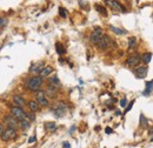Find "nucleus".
<instances>
[{
  "label": "nucleus",
  "instance_id": "f257e3e1",
  "mask_svg": "<svg viewBox=\"0 0 153 148\" xmlns=\"http://www.w3.org/2000/svg\"><path fill=\"white\" fill-rule=\"evenodd\" d=\"M44 84V80L41 76H31L25 84L26 90H28L30 92H38Z\"/></svg>",
  "mask_w": 153,
  "mask_h": 148
},
{
  "label": "nucleus",
  "instance_id": "f03ea898",
  "mask_svg": "<svg viewBox=\"0 0 153 148\" xmlns=\"http://www.w3.org/2000/svg\"><path fill=\"white\" fill-rule=\"evenodd\" d=\"M66 112H67V105H66L65 102L60 101V102H57L53 107V113L58 116V117H61L66 114Z\"/></svg>",
  "mask_w": 153,
  "mask_h": 148
},
{
  "label": "nucleus",
  "instance_id": "7ed1b4c3",
  "mask_svg": "<svg viewBox=\"0 0 153 148\" xmlns=\"http://www.w3.org/2000/svg\"><path fill=\"white\" fill-rule=\"evenodd\" d=\"M11 114L18 119L19 121H23L25 119H27V113H25V111L23 110L21 107H18V106H14L11 108Z\"/></svg>",
  "mask_w": 153,
  "mask_h": 148
},
{
  "label": "nucleus",
  "instance_id": "20e7f679",
  "mask_svg": "<svg viewBox=\"0 0 153 148\" xmlns=\"http://www.w3.org/2000/svg\"><path fill=\"white\" fill-rule=\"evenodd\" d=\"M4 123L9 127V128H14V129H18L19 127H20V121H19L18 119H15V117L11 114V115H7L4 117Z\"/></svg>",
  "mask_w": 153,
  "mask_h": 148
},
{
  "label": "nucleus",
  "instance_id": "39448f33",
  "mask_svg": "<svg viewBox=\"0 0 153 148\" xmlns=\"http://www.w3.org/2000/svg\"><path fill=\"white\" fill-rule=\"evenodd\" d=\"M1 140L3 141H9V140H13V139H15L17 137V129H14V128H9V127H7L6 129L3 132V134H1Z\"/></svg>",
  "mask_w": 153,
  "mask_h": 148
},
{
  "label": "nucleus",
  "instance_id": "423d86ee",
  "mask_svg": "<svg viewBox=\"0 0 153 148\" xmlns=\"http://www.w3.org/2000/svg\"><path fill=\"white\" fill-rule=\"evenodd\" d=\"M37 102L39 104V106H43V107H47L50 105V101H49V98L46 96L45 92L44 91H38L37 92Z\"/></svg>",
  "mask_w": 153,
  "mask_h": 148
},
{
  "label": "nucleus",
  "instance_id": "0eeeda50",
  "mask_svg": "<svg viewBox=\"0 0 153 148\" xmlns=\"http://www.w3.org/2000/svg\"><path fill=\"white\" fill-rule=\"evenodd\" d=\"M102 35H104V34H102V29H101L100 27L95 28L94 31L91 33V35H90V41H91L92 44H94V45H97V44L99 42V40L101 39Z\"/></svg>",
  "mask_w": 153,
  "mask_h": 148
},
{
  "label": "nucleus",
  "instance_id": "6e6552de",
  "mask_svg": "<svg viewBox=\"0 0 153 148\" xmlns=\"http://www.w3.org/2000/svg\"><path fill=\"white\" fill-rule=\"evenodd\" d=\"M105 3H106V5H108L112 9H114V11L126 12V8L124 7L119 1H117V0H105Z\"/></svg>",
  "mask_w": 153,
  "mask_h": 148
},
{
  "label": "nucleus",
  "instance_id": "1a4fd4ad",
  "mask_svg": "<svg viewBox=\"0 0 153 148\" xmlns=\"http://www.w3.org/2000/svg\"><path fill=\"white\" fill-rule=\"evenodd\" d=\"M110 45H111V39H110V37H108V35H106V34H104V35L101 37V39L99 40V42L97 44L98 48H99V49H101V51H104V49L108 48V47H110Z\"/></svg>",
  "mask_w": 153,
  "mask_h": 148
},
{
  "label": "nucleus",
  "instance_id": "9d476101",
  "mask_svg": "<svg viewBox=\"0 0 153 148\" xmlns=\"http://www.w3.org/2000/svg\"><path fill=\"white\" fill-rule=\"evenodd\" d=\"M58 90H59V88H57L55 86L49 84V85L46 86V88H45V91H44V92H45V94H46L47 98L54 99V98L57 96V93H58Z\"/></svg>",
  "mask_w": 153,
  "mask_h": 148
},
{
  "label": "nucleus",
  "instance_id": "9b49d317",
  "mask_svg": "<svg viewBox=\"0 0 153 148\" xmlns=\"http://www.w3.org/2000/svg\"><path fill=\"white\" fill-rule=\"evenodd\" d=\"M140 62H141V55H139V54L132 55V56H130V58L127 59V60H126V65L130 66V67L139 66Z\"/></svg>",
  "mask_w": 153,
  "mask_h": 148
},
{
  "label": "nucleus",
  "instance_id": "f8f14e48",
  "mask_svg": "<svg viewBox=\"0 0 153 148\" xmlns=\"http://www.w3.org/2000/svg\"><path fill=\"white\" fill-rule=\"evenodd\" d=\"M147 72H148V67L147 66H139L137 70H136V75L137 78L139 79H144L146 75H147Z\"/></svg>",
  "mask_w": 153,
  "mask_h": 148
},
{
  "label": "nucleus",
  "instance_id": "ddd939ff",
  "mask_svg": "<svg viewBox=\"0 0 153 148\" xmlns=\"http://www.w3.org/2000/svg\"><path fill=\"white\" fill-rule=\"evenodd\" d=\"M45 66H44V62H37V64H33L32 66H31V68H30V73H32V74H40V72H41V70L44 68Z\"/></svg>",
  "mask_w": 153,
  "mask_h": 148
},
{
  "label": "nucleus",
  "instance_id": "4468645a",
  "mask_svg": "<svg viewBox=\"0 0 153 148\" xmlns=\"http://www.w3.org/2000/svg\"><path fill=\"white\" fill-rule=\"evenodd\" d=\"M13 104H14L15 106H18V107L24 108V106L26 105V101H25V99H24L21 95L17 94V95L13 96Z\"/></svg>",
  "mask_w": 153,
  "mask_h": 148
},
{
  "label": "nucleus",
  "instance_id": "2eb2a0df",
  "mask_svg": "<svg viewBox=\"0 0 153 148\" xmlns=\"http://www.w3.org/2000/svg\"><path fill=\"white\" fill-rule=\"evenodd\" d=\"M49 84L55 86L57 88H60V87H61V82H60L59 78L57 76V75H54V76H50V78H49Z\"/></svg>",
  "mask_w": 153,
  "mask_h": 148
},
{
  "label": "nucleus",
  "instance_id": "dca6fc26",
  "mask_svg": "<svg viewBox=\"0 0 153 148\" xmlns=\"http://www.w3.org/2000/svg\"><path fill=\"white\" fill-rule=\"evenodd\" d=\"M53 72V68H52V66H45L43 70H41V72H40V76L41 78H45V76H49L51 73Z\"/></svg>",
  "mask_w": 153,
  "mask_h": 148
},
{
  "label": "nucleus",
  "instance_id": "f3484780",
  "mask_svg": "<svg viewBox=\"0 0 153 148\" xmlns=\"http://www.w3.org/2000/svg\"><path fill=\"white\" fill-rule=\"evenodd\" d=\"M27 106H28V108H30V111L33 112V113H35L37 111H39V107H40L39 104H38L37 101H28Z\"/></svg>",
  "mask_w": 153,
  "mask_h": 148
},
{
  "label": "nucleus",
  "instance_id": "a211bd4d",
  "mask_svg": "<svg viewBox=\"0 0 153 148\" xmlns=\"http://www.w3.org/2000/svg\"><path fill=\"white\" fill-rule=\"evenodd\" d=\"M151 58H152V53H145L141 55V61L144 64H148L151 61Z\"/></svg>",
  "mask_w": 153,
  "mask_h": 148
},
{
  "label": "nucleus",
  "instance_id": "6ab92c4d",
  "mask_svg": "<svg viewBox=\"0 0 153 148\" xmlns=\"http://www.w3.org/2000/svg\"><path fill=\"white\" fill-rule=\"evenodd\" d=\"M152 88H153V80L146 82V90L144 91V94H145V95H148V94L152 92Z\"/></svg>",
  "mask_w": 153,
  "mask_h": 148
},
{
  "label": "nucleus",
  "instance_id": "aec40b11",
  "mask_svg": "<svg viewBox=\"0 0 153 148\" xmlns=\"http://www.w3.org/2000/svg\"><path fill=\"white\" fill-rule=\"evenodd\" d=\"M95 9H97V11L100 13V14H102L104 17H106L107 15V12H106V8H105L104 6H100V5H95Z\"/></svg>",
  "mask_w": 153,
  "mask_h": 148
},
{
  "label": "nucleus",
  "instance_id": "412c9836",
  "mask_svg": "<svg viewBox=\"0 0 153 148\" xmlns=\"http://www.w3.org/2000/svg\"><path fill=\"white\" fill-rule=\"evenodd\" d=\"M110 28L112 29V32H114L118 35H122V34H126V31H122V29L118 28V27H114V26H110Z\"/></svg>",
  "mask_w": 153,
  "mask_h": 148
},
{
  "label": "nucleus",
  "instance_id": "4be33fe9",
  "mask_svg": "<svg viewBox=\"0 0 153 148\" xmlns=\"http://www.w3.org/2000/svg\"><path fill=\"white\" fill-rule=\"evenodd\" d=\"M55 47H57V52H58V54H65V52H66V49L64 48V46L60 44V42H57L55 44Z\"/></svg>",
  "mask_w": 153,
  "mask_h": 148
},
{
  "label": "nucleus",
  "instance_id": "5701e85b",
  "mask_svg": "<svg viewBox=\"0 0 153 148\" xmlns=\"http://www.w3.org/2000/svg\"><path fill=\"white\" fill-rule=\"evenodd\" d=\"M55 128H57L55 122H46L45 123V129L46 131H54Z\"/></svg>",
  "mask_w": 153,
  "mask_h": 148
},
{
  "label": "nucleus",
  "instance_id": "b1692460",
  "mask_svg": "<svg viewBox=\"0 0 153 148\" xmlns=\"http://www.w3.org/2000/svg\"><path fill=\"white\" fill-rule=\"evenodd\" d=\"M30 122H31V121L28 120V119H25V120L20 121V128H21V129H27V128L30 127V125H31Z\"/></svg>",
  "mask_w": 153,
  "mask_h": 148
},
{
  "label": "nucleus",
  "instance_id": "393cba45",
  "mask_svg": "<svg viewBox=\"0 0 153 148\" xmlns=\"http://www.w3.org/2000/svg\"><path fill=\"white\" fill-rule=\"evenodd\" d=\"M140 120H141V122H140V123H141V127H142V128H146V127L148 126V121H146L145 116L142 115V114L140 115Z\"/></svg>",
  "mask_w": 153,
  "mask_h": 148
},
{
  "label": "nucleus",
  "instance_id": "a878e982",
  "mask_svg": "<svg viewBox=\"0 0 153 148\" xmlns=\"http://www.w3.org/2000/svg\"><path fill=\"white\" fill-rule=\"evenodd\" d=\"M59 14H60L61 18H66V17H67V12H66V9L63 8V7L59 8Z\"/></svg>",
  "mask_w": 153,
  "mask_h": 148
},
{
  "label": "nucleus",
  "instance_id": "bb28decb",
  "mask_svg": "<svg viewBox=\"0 0 153 148\" xmlns=\"http://www.w3.org/2000/svg\"><path fill=\"white\" fill-rule=\"evenodd\" d=\"M136 42H137V39L132 37V38H130V40H128V46L130 47H133V46L136 45Z\"/></svg>",
  "mask_w": 153,
  "mask_h": 148
},
{
  "label": "nucleus",
  "instance_id": "cd10ccee",
  "mask_svg": "<svg viewBox=\"0 0 153 148\" xmlns=\"http://www.w3.org/2000/svg\"><path fill=\"white\" fill-rule=\"evenodd\" d=\"M126 105H127V100H126V99L125 98L121 99V100H120V106L121 107H126Z\"/></svg>",
  "mask_w": 153,
  "mask_h": 148
},
{
  "label": "nucleus",
  "instance_id": "c85d7f7f",
  "mask_svg": "<svg viewBox=\"0 0 153 148\" xmlns=\"http://www.w3.org/2000/svg\"><path fill=\"white\" fill-rule=\"evenodd\" d=\"M133 104H134V100H132V101L130 102V105L126 107V110H125V113H127V112L131 110V108H132V106H133Z\"/></svg>",
  "mask_w": 153,
  "mask_h": 148
},
{
  "label": "nucleus",
  "instance_id": "c756f323",
  "mask_svg": "<svg viewBox=\"0 0 153 148\" xmlns=\"http://www.w3.org/2000/svg\"><path fill=\"white\" fill-rule=\"evenodd\" d=\"M35 141V136H32V137H30V140H28V142L30 143H33Z\"/></svg>",
  "mask_w": 153,
  "mask_h": 148
},
{
  "label": "nucleus",
  "instance_id": "7c9ffc66",
  "mask_svg": "<svg viewBox=\"0 0 153 148\" xmlns=\"http://www.w3.org/2000/svg\"><path fill=\"white\" fill-rule=\"evenodd\" d=\"M3 132H4V126H3V123H0V136H1Z\"/></svg>",
  "mask_w": 153,
  "mask_h": 148
},
{
  "label": "nucleus",
  "instance_id": "2f4dec72",
  "mask_svg": "<svg viewBox=\"0 0 153 148\" xmlns=\"http://www.w3.org/2000/svg\"><path fill=\"white\" fill-rule=\"evenodd\" d=\"M105 131H106V133H107V134H111V133L113 132V131L111 129V128H110V127H107V128H106V129H105Z\"/></svg>",
  "mask_w": 153,
  "mask_h": 148
},
{
  "label": "nucleus",
  "instance_id": "473e14b6",
  "mask_svg": "<svg viewBox=\"0 0 153 148\" xmlns=\"http://www.w3.org/2000/svg\"><path fill=\"white\" fill-rule=\"evenodd\" d=\"M71 146H70V143H67V142H65L64 143V148H70Z\"/></svg>",
  "mask_w": 153,
  "mask_h": 148
},
{
  "label": "nucleus",
  "instance_id": "72a5a7b5",
  "mask_svg": "<svg viewBox=\"0 0 153 148\" xmlns=\"http://www.w3.org/2000/svg\"><path fill=\"white\" fill-rule=\"evenodd\" d=\"M5 23V19L4 18H0V25H3Z\"/></svg>",
  "mask_w": 153,
  "mask_h": 148
},
{
  "label": "nucleus",
  "instance_id": "f704fd0d",
  "mask_svg": "<svg viewBox=\"0 0 153 148\" xmlns=\"http://www.w3.org/2000/svg\"><path fill=\"white\" fill-rule=\"evenodd\" d=\"M148 133H150V134H153V127H152V128H151V129L148 131Z\"/></svg>",
  "mask_w": 153,
  "mask_h": 148
}]
</instances>
